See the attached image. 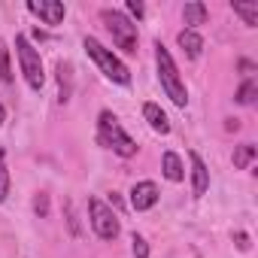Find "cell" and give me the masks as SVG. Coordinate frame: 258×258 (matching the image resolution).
<instances>
[{
    "label": "cell",
    "mask_w": 258,
    "mask_h": 258,
    "mask_svg": "<svg viewBox=\"0 0 258 258\" xmlns=\"http://www.w3.org/2000/svg\"><path fill=\"white\" fill-rule=\"evenodd\" d=\"M97 143L106 146V149H112L118 158H134L137 149H140L137 140L124 131L121 121L115 118V112H109V109H103L97 115Z\"/></svg>",
    "instance_id": "6da1fadb"
},
{
    "label": "cell",
    "mask_w": 258,
    "mask_h": 258,
    "mask_svg": "<svg viewBox=\"0 0 258 258\" xmlns=\"http://www.w3.org/2000/svg\"><path fill=\"white\" fill-rule=\"evenodd\" d=\"M155 64H158V79H161L164 94H167L176 106H185V103H188V88H185V82H182V76H179V70H176L173 55L167 52V46H164L161 40L155 43Z\"/></svg>",
    "instance_id": "7a4b0ae2"
},
{
    "label": "cell",
    "mask_w": 258,
    "mask_h": 258,
    "mask_svg": "<svg viewBox=\"0 0 258 258\" xmlns=\"http://www.w3.org/2000/svg\"><path fill=\"white\" fill-rule=\"evenodd\" d=\"M82 49L88 52V58L100 67V73H103L109 82H115V85H127V82H131V70L124 67V61L115 58L112 49H106L97 37H85V40H82Z\"/></svg>",
    "instance_id": "3957f363"
},
{
    "label": "cell",
    "mask_w": 258,
    "mask_h": 258,
    "mask_svg": "<svg viewBox=\"0 0 258 258\" xmlns=\"http://www.w3.org/2000/svg\"><path fill=\"white\" fill-rule=\"evenodd\" d=\"M100 22L106 25L112 43H115L121 52H127V55H134V52H137V43H140V37H137V25L127 19L121 10L103 7V10H100Z\"/></svg>",
    "instance_id": "277c9868"
},
{
    "label": "cell",
    "mask_w": 258,
    "mask_h": 258,
    "mask_svg": "<svg viewBox=\"0 0 258 258\" xmlns=\"http://www.w3.org/2000/svg\"><path fill=\"white\" fill-rule=\"evenodd\" d=\"M16 55H19V67H22L25 82H28L34 91H40V88H43V82H46L43 58H40V52L34 49V43H31L25 34H16Z\"/></svg>",
    "instance_id": "5b68a950"
},
{
    "label": "cell",
    "mask_w": 258,
    "mask_h": 258,
    "mask_svg": "<svg viewBox=\"0 0 258 258\" xmlns=\"http://www.w3.org/2000/svg\"><path fill=\"white\" fill-rule=\"evenodd\" d=\"M88 222H91V228L100 240H115L118 231H121L115 210L109 204H103L100 198H88Z\"/></svg>",
    "instance_id": "8992f818"
},
{
    "label": "cell",
    "mask_w": 258,
    "mask_h": 258,
    "mask_svg": "<svg viewBox=\"0 0 258 258\" xmlns=\"http://www.w3.org/2000/svg\"><path fill=\"white\" fill-rule=\"evenodd\" d=\"M28 13H34L43 25H61L67 16V7L61 0H28Z\"/></svg>",
    "instance_id": "52a82bcc"
},
{
    "label": "cell",
    "mask_w": 258,
    "mask_h": 258,
    "mask_svg": "<svg viewBox=\"0 0 258 258\" xmlns=\"http://www.w3.org/2000/svg\"><path fill=\"white\" fill-rule=\"evenodd\" d=\"M155 204H158V185H155V182L143 179V182H137V185L131 188V207H134L137 213H146V210H152Z\"/></svg>",
    "instance_id": "ba28073f"
},
{
    "label": "cell",
    "mask_w": 258,
    "mask_h": 258,
    "mask_svg": "<svg viewBox=\"0 0 258 258\" xmlns=\"http://www.w3.org/2000/svg\"><path fill=\"white\" fill-rule=\"evenodd\" d=\"M188 161H191V195L204 198L207 188H210V170H207V164L198 152H188Z\"/></svg>",
    "instance_id": "9c48e42d"
},
{
    "label": "cell",
    "mask_w": 258,
    "mask_h": 258,
    "mask_svg": "<svg viewBox=\"0 0 258 258\" xmlns=\"http://www.w3.org/2000/svg\"><path fill=\"white\" fill-rule=\"evenodd\" d=\"M55 73H58V103L64 106L70 100V94H73V64L70 61H58Z\"/></svg>",
    "instance_id": "30bf717a"
},
{
    "label": "cell",
    "mask_w": 258,
    "mask_h": 258,
    "mask_svg": "<svg viewBox=\"0 0 258 258\" xmlns=\"http://www.w3.org/2000/svg\"><path fill=\"white\" fill-rule=\"evenodd\" d=\"M143 118L149 121V127L155 134H170V121H167V115H164V109L158 106V103H143Z\"/></svg>",
    "instance_id": "8fae6325"
},
{
    "label": "cell",
    "mask_w": 258,
    "mask_h": 258,
    "mask_svg": "<svg viewBox=\"0 0 258 258\" xmlns=\"http://www.w3.org/2000/svg\"><path fill=\"white\" fill-rule=\"evenodd\" d=\"M176 40H179V49H182L191 61L201 58V52H204V37H201L198 31H188V28H185V31H179Z\"/></svg>",
    "instance_id": "7c38bea8"
},
{
    "label": "cell",
    "mask_w": 258,
    "mask_h": 258,
    "mask_svg": "<svg viewBox=\"0 0 258 258\" xmlns=\"http://www.w3.org/2000/svg\"><path fill=\"white\" fill-rule=\"evenodd\" d=\"M161 173H164V179H170V182H182V179H185L182 158H179L176 152H164V155H161Z\"/></svg>",
    "instance_id": "4fadbf2b"
},
{
    "label": "cell",
    "mask_w": 258,
    "mask_h": 258,
    "mask_svg": "<svg viewBox=\"0 0 258 258\" xmlns=\"http://www.w3.org/2000/svg\"><path fill=\"white\" fill-rule=\"evenodd\" d=\"M182 19H185L188 31H195L198 25H204V22H207V7L201 4V0H188V4L182 7Z\"/></svg>",
    "instance_id": "5bb4252c"
},
{
    "label": "cell",
    "mask_w": 258,
    "mask_h": 258,
    "mask_svg": "<svg viewBox=\"0 0 258 258\" xmlns=\"http://www.w3.org/2000/svg\"><path fill=\"white\" fill-rule=\"evenodd\" d=\"M231 10H234V16L243 19L246 28H255L258 25V4H255V0H252V4H231Z\"/></svg>",
    "instance_id": "9a60e30c"
},
{
    "label": "cell",
    "mask_w": 258,
    "mask_h": 258,
    "mask_svg": "<svg viewBox=\"0 0 258 258\" xmlns=\"http://www.w3.org/2000/svg\"><path fill=\"white\" fill-rule=\"evenodd\" d=\"M255 155H258V149H255L252 143L237 146V149H234V167H237V170H246V167L255 161Z\"/></svg>",
    "instance_id": "2e32d148"
},
{
    "label": "cell",
    "mask_w": 258,
    "mask_h": 258,
    "mask_svg": "<svg viewBox=\"0 0 258 258\" xmlns=\"http://www.w3.org/2000/svg\"><path fill=\"white\" fill-rule=\"evenodd\" d=\"M0 82H13V61H10V46L0 37Z\"/></svg>",
    "instance_id": "e0dca14e"
},
{
    "label": "cell",
    "mask_w": 258,
    "mask_h": 258,
    "mask_svg": "<svg viewBox=\"0 0 258 258\" xmlns=\"http://www.w3.org/2000/svg\"><path fill=\"white\" fill-rule=\"evenodd\" d=\"M234 97H237V103H243V106L255 103V97H258V82H255V79L249 76V79H246V82H243V85L237 88V94H234Z\"/></svg>",
    "instance_id": "ac0fdd59"
},
{
    "label": "cell",
    "mask_w": 258,
    "mask_h": 258,
    "mask_svg": "<svg viewBox=\"0 0 258 258\" xmlns=\"http://www.w3.org/2000/svg\"><path fill=\"white\" fill-rule=\"evenodd\" d=\"M10 195V167H7V149H0V204Z\"/></svg>",
    "instance_id": "d6986e66"
},
{
    "label": "cell",
    "mask_w": 258,
    "mask_h": 258,
    "mask_svg": "<svg viewBox=\"0 0 258 258\" xmlns=\"http://www.w3.org/2000/svg\"><path fill=\"white\" fill-rule=\"evenodd\" d=\"M64 213H67V225H70V234H73V237H79V234H82V228H79V219H76V213H73V204H70V201L64 204Z\"/></svg>",
    "instance_id": "ffe728a7"
},
{
    "label": "cell",
    "mask_w": 258,
    "mask_h": 258,
    "mask_svg": "<svg viewBox=\"0 0 258 258\" xmlns=\"http://www.w3.org/2000/svg\"><path fill=\"white\" fill-rule=\"evenodd\" d=\"M131 243H134V246H131V249H134V258H149V243H146L140 234H134Z\"/></svg>",
    "instance_id": "44dd1931"
},
{
    "label": "cell",
    "mask_w": 258,
    "mask_h": 258,
    "mask_svg": "<svg viewBox=\"0 0 258 258\" xmlns=\"http://www.w3.org/2000/svg\"><path fill=\"white\" fill-rule=\"evenodd\" d=\"M34 213H37V216H49V195H46V191H40V195L34 198Z\"/></svg>",
    "instance_id": "7402d4cb"
},
{
    "label": "cell",
    "mask_w": 258,
    "mask_h": 258,
    "mask_svg": "<svg viewBox=\"0 0 258 258\" xmlns=\"http://www.w3.org/2000/svg\"><path fill=\"white\" fill-rule=\"evenodd\" d=\"M124 10L131 13L134 19H143V16H146V7L140 4V0H127V4H124Z\"/></svg>",
    "instance_id": "603a6c76"
},
{
    "label": "cell",
    "mask_w": 258,
    "mask_h": 258,
    "mask_svg": "<svg viewBox=\"0 0 258 258\" xmlns=\"http://www.w3.org/2000/svg\"><path fill=\"white\" fill-rule=\"evenodd\" d=\"M234 243H237L240 252H249V234H246V231H237V234H234Z\"/></svg>",
    "instance_id": "cb8c5ba5"
},
{
    "label": "cell",
    "mask_w": 258,
    "mask_h": 258,
    "mask_svg": "<svg viewBox=\"0 0 258 258\" xmlns=\"http://www.w3.org/2000/svg\"><path fill=\"white\" fill-rule=\"evenodd\" d=\"M34 40H49V34H46V31H40V28H37V31H34Z\"/></svg>",
    "instance_id": "d4e9b609"
},
{
    "label": "cell",
    "mask_w": 258,
    "mask_h": 258,
    "mask_svg": "<svg viewBox=\"0 0 258 258\" xmlns=\"http://www.w3.org/2000/svg\"><path fill=\"white\" fill-rule=\"evenodd\" d=\"M7 121V109H4V103H0V124Z\"/></svg>",
    "instance_id": "484cf974"
}]
</instances>
